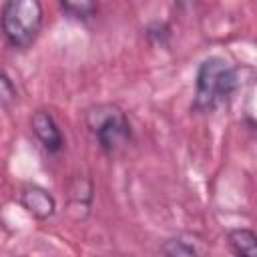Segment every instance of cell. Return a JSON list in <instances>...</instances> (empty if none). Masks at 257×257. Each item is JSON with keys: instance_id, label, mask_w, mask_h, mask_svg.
Returning a JSON list of instances; mask_svg holds the SVG:
<instances>
[{"instance_id": "obj_1", "label": "cell", "mask_w": 257, "mask_h": 257, "mask_svg": "<svg viewBox=\"0 0 257 257\" xmlns=\"http://www.w3.org/2000/svg\"><path fill=\"white\" fill-rule=\"evenodd\" d=\"M237 90V68L221 56H209L199 64L195 98L191 108L199 114H211L231 100Z\"/></svg>"}, {"instance_id": "obj_2", "label": "cell", "mask_w": 257, "mask_h": 257, "mask_svg": "<svg viewBox=\"0 0 257 257\" xmlns=\"http://www.w3.org/2000/svg\"><path fill=\"white\" fill-rule=\"evenodd\" d=\"M44 10L40 0H6L0 14L4 38L12 48H30L42 28Z\"/></svg>"}, {"instance_id": "obj_3", "label": "cell", "mask_w": 257, "mask_h": 257, "mask_svg": "<svg viewBox=\"0 0 257 257\" xmlns=\"http://www.w3.org/2000/svg\"><path fill=\"white\" fill-rule=\"evenodd\" d=\"M86 126L94 135L98 147L112 155L133 139V126L126 112L112 102L96 104L86 112Z\"/></svg>"}, {"instance_id": "obj_4", "label": "cell", "mask_w": 257, "mask_h": 257, "mask_svg": "<svg viewBox=\"0 0 257 257\" xmlns=\"http://www.w3.org/2000/svg\"><path fill=\"white\" fill-rule=\"evenodd\" d=\"M30 124H32V133L36 135L44 151H48L50 155H56L64 149V137L48 110H36L30 118Z\"/></svg>"}, {"instance_id": "obj_5", "label": "cell", "mask_w": 257, "mask_h": 257, "mask_svg": "<svg viewBox=\"0 0 257 257\" xmlns=\"http://www.w3.org/2000/svg\"><path fill=\"white\" fill-rule=\"evenodd\" d=\"M20 205H22L32 217H36V219H40V221L52 217L54 211H56V201H54V197H52L46 189H42V187H38V185H26V187L20 191Z\"/></svg>"}, {"instance_id": "obj_6", "label": "cell", "mask_w": 257, "mask_h": 257, "mask_svg": "<svg viewBox=\"0 0 257 257\" xmlns=\"http://www.w3.org/2000/svg\"><path fill=\"white\" fill-rule=\"evenodd\" d=\"M227 241L235 255H241V257L257 255V235L251 229H231L227 235Z\"/></svg>"}, {"instance_id": "obj_7", "label": "cell", "mask_w": 257, "mask_h": 257, "mask_svg": "<svg viewBox=\"0 0 257 257\" xmlns=\"http://www.w3.org/2000/svg\"><path fill=\"white\" fill-rule=\"evenodd\" d=\"M58 4L68 18L80 22L92 20L98 12V0H58Z\"/></svg>"}, {"instance_id": "obj_8", "label": "cell", "mask_w": 257, "mask_h": 257, "mask_svg": "<svg viewBox=\"0 0 257 257\" xmlns=\"http://www.w3.org/2000/svg\"><path fill=\"white\" fill-rule=\"evenodd\" d=\"M16 100V86L8 74L0 72V106H10Z\"/></svg>"}, {"instance_id": "obj_9", "label": "cell", "mask_w": 257, "mask_h": 257, "mask_svg": "<svg viewBox=\"0 0 257 257\" xmlns=\"http://www.w3.org/2000/svg\"><path fill=\"white\" fill-rule=\"evenodd\" d=\"M161 251H163L165 255H197V249H195L193 245H187V243L181 241V239H169V241L161 247Z\"/></svg>"}]
</instances>
